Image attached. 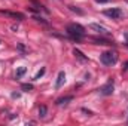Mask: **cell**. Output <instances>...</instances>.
Segmentation results:
<instances>
[{"instance_id": "cell-1", "label": "cell", "mask_w": 128, "mask_h": 126, "mask_svg": "<svg viewBox=\"0 0 128 126\" xmlns=\"http://www.w3.org/2000/svg\"><path fill=\"white\" fill-rule=\"evenodd\" d=\"M66 31L70 36V39H73L76 42H80L85 37V28L80 24H70V25H67Z\"/></svg>"}, {"instance_id": "cell-2", "label": "cell", "mask_w": 128, "mask_h": 126, "mask_svg": "<svg viewBox=\"0 0 128 126\" xmlns=\"http://www.w3.org/2000/svg\"><path fill=\"white\" fill-rule=\"evenodd\" d=\"M100 61L101 64L110 67V65H115L118 63V52L116 51H106L100 55Z\"/></svg>"}, {"instance_id": "cell-3", "label": "cell", "mask_w": 128, "mask_h": 126, "mask_svg": "<svg viewBox=\"0 0 128 126\" xmlns=\"http://www.w3.org/2000/svg\"><path fill=\"white\" fill-rule=\"evenodd\" d=\"M106 16H109V18H112V19H119V18H122L124 16V12H122V9H119V7H112V9H106L104 12H103Z\"/></svg>"}, {"instance_id": "cell-4", "label": "cell", "mask_w": 128, "mask_h": 126, "mask_svg": "<svg viewBox=\"0 0 128 126\" xmlns=\"http://www.w3.org/2000/svg\"><path fill=\"white\" fill-rule=\"evenodd\" d=\"M113 89H115V88H113V79H110L107 85H104V86L100 88V94L104 95V96H109V95L113 94Z\"/></svg>"}, {"instance_id": "cell-5", "label": "cell", "mask_w": 128, "mask_h": 126, "mask_svg": "<svg viewBox=\"0 0 128 126\" xmlns=\"http://www.w3.org/2000/svg\"><path fill=\"white\" fill-rule=\"evenodd\" d=\"M88 27H90L91 30H94V31L100 33V34H107V33H109L106 27H103V25H100V24H94V22H92V24H90Z\"/></svg>"}, {"instance_id": "cell-6", "label": "cell", "mask_w": 128, "mask_h": 126, "mask_svg": "<svg viewBox=\"0 0 128 126\" xmlns=\"http://www.w3.org/2000/svg\"><path fill=\"white\" fill-rule=\"evenodd\" d=\"M64 83H66V73H64V71H60V73H58V77H57L55 88H57V89H60Z\"/></svg>"}, {"instance_id": "cell-7", "label": "cell", "mask_w": 128, "mask_h": 126, "mask_svg": "<svg viewBox=\"0 0 128 126\" xmlns=\"http://www.w3.org/2000/svg\"><path fill=\"white\" fill-rule=\"evenodd\" d=\"M0 13L6 15V16H10V18H16V19H24V15L22 13H18V12H8V10H0Z\"/></svg>"}, {"instance_id": "cell-8", "label": "cell", "mask_w": 128, "mask_h": 126, "mask_svg": "<svg viewBox=\"0 0 128 126\" xmlns=\"http://www.w3.org/2000/svg\"><path fill=\"white\" fill-rule=\"evenodd\" d=\"M92 42H96V45H113L112 40L103 39V37H92Z\"/></svg>"}, {"instance_id": "cell-9", "label": "cell", "mask_w": 128, "mask_h": 126, "mask_svg": "<svg viewBox=\"0 0 128 126\" xmlns=\"http://www.w3.org/2000/svg\"><path fill=\"white\" fill-rule=\"evenodd\" d=\"M70 101H73V96H72V95H68V96H63V98H58V99L55 101V104H57V105H64V104H68Z\"/></svg>"}, {"instance_id": "cell-10", "label": "cell", "mask_w": 128, "mask_h": 126, "mask_svg": "<svg viewBox=\"0 0 128 126\" xmlns=\"http://www.w3.org/2000/svg\"><path fill=\"white\" fill-rule=\"evenodd\" d=\"M73 55H74L76 58H79L80 61H88V57H85V55H84V54H82L79 49H76V48L73 49Z\"/></svg>"}, {"instance_id": "cell-11", "label": "cell", "mask_w": 128, "mask_h": 126, "mask_svg": "<svg viewBox=\"0 0 128 126\" xmlns=\"http://www.w3.org/2000/svg\"><path fill=\"white\" fill-rule=\"evenodd\" d=\"M26 73H27V67H18V70L15 73V79H21Z\"/></svg>"}, {"instance_id": "cell-12", "label": "cell", "mask_w": 128, "mask_h": 126, "mask_svg": "<svg viewBox=\"0 0 128 126\" xmlns=\"http://www.w3.org/2000/svg\"><path fill=\"white\" fill-rule=\"evenodd\" d=\"M33 88H34V86H33L32 83H22V85H21V91H22V92H32Z\"/></svg>"}, {"instance_id": "cell-13", "label": "cell", "mask_w": 128, "mask_h": 126, "mask_svg": "<svg viewBox=\"0 0 128 126\" xmlns=\"http://www.w3.org/2000/svg\"><path fill=\"white\" fill-rule=\"evenodd\" d=\"M45 71H46V68H45V67H42V68H40V70H39V71L36 73V76L33 77V80H39V79H40V77H42V76L45 74Z\"/></svg>"}, {"instance_id": "cell-14", "label": "cell", "mask_w": 128, "mask_h": 126, "mask_svg": "<svg viewBox=\"0 0 128 126\" xmlns=\"http://www.w3.org/2000/svg\"><path fill=\"white\" fill-rule=\"evenodd\" d=\"M46 113H48L46 105H40V107H39V116H40V117H46Z\"/></svg>"}, {"instance_id": "cell-15", "label": "cell", "mask_w": 128, "mask_h": 126, "mask_svg": "<svg viewBox=\"0 0 128 126\" xmlns=\"http://www.w3.org/2000/svg\"><path fill=\"white\" fill-rule=\"evenodd\" d=\"M68 9H70L72 12H76V13H79V15H84V10L79 9V7H76V6H68Z\"/></svg>"}, {"instance_id": "cell-16", "label": "cell", "mask_w": 128, "mask_h": 126, "mask_svg": "<svg viewBox=\"0 0 128 126\" xmlns=\"http://www.w3.org/2000/svg\"><path fill=\"white\" fill-rule=\"evenodd\" d=\"M16 48H18V51H20L21 54H27V49H26V46H24L22 43H18V45H16Z\"/></svg>"}, {"instance_id": "cell-17", "label": "cell", "mask_w": 128, "mask_h": 126, "mask_svg": "<svg viewBox=\"0 0 128 126\" xmlns=\"http://www.w3.org/2000/svg\"><path fill=\"white\" fill-rule=\"evenodd\" d=\"M82 111H84V113H86L88 116H92V111H90V110H85V108H82Z\"/></svg>"}, {"instance_id": "cell-18", "label": "cell", "mask_w": 128, "mask_h": 126, "mask_svg": "<svg viewBox=\"0 0 128 126\" xmlns=\"http://www.w3.org/2000/svg\"><path fill=\"white\" fill-rule=\"evenodd\" d=\"M122 71H128V61L124 64V67H122Z\"/></svg>"}, {"instance_id": "cell-19", "label": "cell", "mask_w": 128, "mask_h": 126, "mask_svg": "<svg viewBox=\"0 0 128 126\" xmlns=\"http://www.w3.org/2000/svg\"><path fill=\"white\" fill-rule=\"evenodd\" d=\"M97 1H107V0H97Z\"/></svg>"}]
</instances>
